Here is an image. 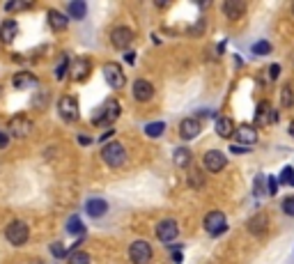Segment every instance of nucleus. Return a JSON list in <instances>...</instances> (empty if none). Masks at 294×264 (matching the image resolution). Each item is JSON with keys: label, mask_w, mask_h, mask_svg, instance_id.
<instances>
[{"label": "nucleus", "mask_w": 294, "mask_h": 264, "mask_svg": "<svg viewBox=\"0 0 294 264\" xmlns=\"http://www.w3.org/2000/svg\"><path fill=\"white\" fill-rule=\"evenodd\" d=\"M101 159H104L106 166L110 168H119L127 163V149H124L122 143H117V140H113V143H106L104 147H101Z\"/></svg>", "instance_id": "f257e3e1"}, {"label": "nucleus", "mask_w": 294, "mask_h": 264, "mask_svg": "<svg viewBox=\"0 0 294 264\" xmlns=\"http://www.w3.org/2000/svg\"><path fill=\"white\" fill-rule=\"evenodd\" d=\"M5 239H7L12 246L28 244V239H30V227H28V223L18 221V218L12 221L7 227H5Z\"/></svg>", "instance_id": "f03ea898"}, {"label": "nucleus", "mask_w": 294, "mask_h": 264, "mask_svg": "<svg viewBox=\"0 0 294 264\" xmlns=\"http://www.w3.org/2000/svg\"><path fill=\"white\" fill-rule=\"evenodd\" d=\"M119 111H122V108H119L117 99H108L101 108H96V113L92 115V122H94V124H113L119 117Z\"/></svg>", "instance_id": "7ed1b4c3"}, {"label": "nucleus", "mask_w": 294, "mask_h": 264, "mask_svg": "<svg viewBox=\"0 0 294 264\" xmlns=\"http://www.w3.org/2000/svg\"><path fill=\"white\" fill-rule=\"evenodd\" d=\"M205 230L209 232L211 236H218L228 230V221H225L223 212H209L205 216Z\"/></svg>", "instance_id": "20e7f679"}, {"label": "nucleus", "mask_w": 294, "mask_h": 264, "mask_svg": "<svg viewBox=\"0 0 294 264\" xmlns=\"http://www.w3.org/2000/svg\"><path fill=\"white\" fill-rule=\"evenodd\" d=\"M58 113L64 122H76L78 120V101L71 94H64L58 101Z\"/></svg>", "instance_id": "39448f33"}, {"label": "nucleus", "mask_w": 294, "mask_h": 264, "mask_svg": "<svg viewBox=\"0 0 294 264\" xmlns=\"http://www.w3.org/2000/svg\"><path fill=\"white\" fill-rule=\"evenodd\" d=\"M104 76H106V81H108V85L113 90L124 88V83H127V76H124L122 67H119L117 62H106V65H104Z\"/></svg>", "instance_id": "423d86ee"}, {"label": "nucleus", "mask_w": 294, "mask_h": 264, "mask_svg": "<svg viewBox=\"0 0 294 264\" xmlns=\"http://www.w3.org/2000/svg\"><path fill=\"white\" fill-rule=\"evenodd\" d=\"M129 259L133 264H147L152 259V246L147 241H133L129 246Z\"/></svg>", "instance_id": "0eeeda50"}, {"label": "nucleus", "mask_w": 294, "mask_h": 264, "mask_svg": "<svg viewBox=\"0 0 294 264\" xmlns=\"http://www.w3.org/2000/svg\"><path fill=\"white\" fill-rule=\"evenodd\" d=\"M30 131H32V122H30V117L23 115V113H18V115H14L12 120H9V134H12L14 138H26Z\"/></svg>", "instance_id": "6e6552de"}, {"label": "nucleus", "mask_w": 294, "mask_h": 264, "mask_svg": "<svg viewBox=\"0 0 294 264\" xmlns=\"http://www.w3.org/2000/svg\"><path fill=\"white\" fill-rule=\"evenodd\" d=\"M131 42H133V30L127 28V25H119V28H115L113 33H110V44H113L115 48H119V51L129 48Z\"/></svg>", "instance_id": "1a4fd4ad"}, {"label": "nucleus", "mask_w": 294, "mask_h": 264, "mask_svg": "<svg viewBox=\"0 0 294 264\" xmlns=\"http://www.w3.org/2000/svg\"><path fill=\"white\" fill-rule=\"evenodd\" d=\"M202 163H205V168L209 172H220L228 166V159H225V154L218 152V149H209V152L205 154V159H202Z\"/></svg>", "instance_id": "9d476101"}, {"label": "nucleus", "mask_w": 294, "mask_h": 264, "mask_svg": "<svg viewBox=\"0 0 294 264\" xmlns=\"http://www.w3.org/2000/svg\"><path fill=\"white\" fill-rule=\"evenodd\" d=\"M177 234H179V227L173 218H165V221H161L159 225H156V236H159L163 244H170L173 239H177Z\"/></svg>", "instance_id": "9b49d317"}, {"label": "nucleus", "mask_w": 294, "mask_h": 264, "mask_svg": "<svg viewBox=\"0 0 294 264\" xmlns=\"http://www.w3.org/2000/svg\"><path fill=\"white\" fill-rule=\"evenodd\" d=\"M202 124L198 117H186V120L179 122V136H182L184 140H193L198 138V134H200Z\"/></svg>", "instance_id": "f8f14e48"}, {"label": "nucleus", "mask_w": 294, "mask_h": 264, "mask_svg": "<svg viewBox=\"0 0 294 264\" xmlns=\"http://www.w3.org/2000/svg\"><path fill=\"white\" fill-rule=\"evenodd\" d=\"M152 97H154V85L145 78H138L136 83H133V99L145 103V101H150Z\"/></svg>", "instance_id": "ddd939ff"}, {"label": "nucleus", "mask_w": 294, "mask_h": 264, "mask_svg": "<svg viewBox=\"0 0 294 264\" xmlns=\"http://www.w3.org/2000/svg\"><path fill=\"white\" fill-rule=\"evenodd\" d=\"M220 10H223V14L228 16L230 21H237V19H241L243 12H246V3H243V0H225Z\"/></svg>", "instance_id": "4468645a"}, {"label": "nucleus", "mask_w": 294, "mask_h": 264, "mask_svg": "<svg viewBox=\"0 0 294 264\" xmlns=\"http://www.w3.org/2000/svg\"><path fill=\"white\" fill-rule=\"evenodd\" d=\"M255 122H257V124H274V122H278V113L271 108L269 101H262L260 106H257Z\"/></svg>", "instance_id": "2eb2a0df"}, {"label": "nucleus", "mask_w": 294, "mask_h": 264, "mask_svg": "<svg viewBox=\"0 0 294 264\" xmlns=\"http://www.w3.org/2000/svg\"><path fill=\"white\" fill-rule=\"evenodd\" d=\"M90 69H92V65L87 58H76V60L71 62V67H69V74L74 76V81H85Z\"/></svg>", "instance_id": "dca6fc26"}, {"label": "nucleus", "mask_w": 294, "mask_h": 264, "mask_svg": "<svg viewBox=\"0 0 294 264\" xmlns=\"http://www.w3.org/2000/svg\"><path fill=\"white\" fill-rule=\"evenodd\" d=\"M234 136H237V140H239L241 145H255V143H257V129H253L251 124L237 126Z\"/></svg>", "instance_id": "f3484780"}, {"label": "nucleus", "mask_w": 294, "mask_h": 264, "mask_svg": "<svg viewBox=\"0 0 294 264\" xmlns=\"http://www.w3.org/2000/svg\"><path fill=\"white\" fill-rule=\"evenodd\" d=\"M85 212H87V216H92V218H101L108 212V202L101 198H92L85 202Z\"/></svg>", "instance_id": "a211bd4d"}, {"label": "nucleus", "mask_w": 294, "mask_h": 264, "mask_svg": "<svg viewBox=\"0 0 294 264\" xmlns=\"http://www.w3.org/2000/svg\"><path fill=\"white\" fill-rule=\"evenodd\" d=\"M16 37H18V23L14 19H7L0 25V39H3L5 44H12Z\"/></svg>", "instance_id": "6ab92c4d"}, {"label": "nucleus", "mask_w": 294, "mask_h": 264, "mask_svg": "<svg viewBox=\"0 0 294 264\" xmlns=\"http://www.w3.org/2000/svg\"><path fill=\"white\" fill-rule=\"evenodd\" d=\"M234 131H237V126H234L232 117H218V120H216V134H218L220 138H232Z\"/></svg>", "instance_id": "aec40b11"}, {"label": "nucleus", "mask_w": 294, "mask_h": 264, "mask_svg": "<svg viewBox=\"0 0 294 264\" xmlns=\"http://www.w3.org/2000/svg\"><path fill=\"white\" fill-rule=\"evenodd\" d=\"M12 85L16 90H28V88H35L37 85V76L35 74H28V71H18L16 76H14Z\"/></svg>", "instance_id": "412c9836"}, {"label": "nucleus", "mask_w": 294, "mask_h": 264, "mask_svg": "<svg viewBox=\"0 0 294 264\" xmlns=\"http://www.w3.org/2000/svg\"><path fill=\"white\" fill-rule=\"evenodd\" d=\"M266 227H269V221H266L264 214H255V216L248 221V232H251V234H257V236L264 234Z\"/></svg>", "instance_id": "4be33fe9"}, {"label": "nucleus", "mask_w": 294, "mask_h": 264, "mask_svg": "<svg viewBox=\"0 0 294 264\" xmlns=\"http://www.w3.org/2000/svg\"><path fill=\"white\" fill-rule=\"evenodd\" d=\"M46 16H48V25L53 30H64L69 25V19L62 14V12H58V10H48V14H46Z\"/></svg>", "instance_id": "5701e85b"}, {"label": "nucleus", "mask_w": 294, "mask_h": 264, "mask_svg": "<svg viewBox=\"0 0 294 264\" xmlns=\"http://www.w3.org/2000/svg\"><path fill=\"white\" fill-rule=\"evenodd\" d=\"M191 149L188 147H177L175 149V154H173V163L177 168H188L191 166Z\"/></svg>", "instance_id": "b1692460"}, {"label": "nucleus", "mask_w": 294, "mask_h": 264, "mask_svg": "<svg viewBox=\"0 0 294 264\" xmlns=\"http://www.w3.org/2000/svg\"><path fill=\"white\" fill-rule=\"evenodd\" d=\"M67 12H69L71 19L81 21V19H85V14H87V5L83 3V0H71V3L67 5Z\"/></svg>", "instance_id": "393cba45"}, {"label": "nucleus", "mask_w": 294, "mask_h": 264, "mask_svg": "<svg viewBox=\"0 0 294 264\" xmlns=\"http://www.w3.org/2000/svg\"><path fill=\"white\" fill-rule=\"evenodd\" d=\"M280 106L294 108V88L292 85H283V90H280Z\"/></svg>", "instance_id": "a878e982"}, {"label": "nucleus", "mask_w": 294, "mask_h": 264, "mask_svg": "<svg viewBox=\"0 0 294 264\" xmlns=\"http://www.w3.org/2000/svg\"><path fill=\"white\" fill-rule=\"evenodd\" d=\"M67 232L69 234H85V225H83V221L78 216H71L67 221Z\"/></svg>", "instance_id": "bb28decb"}, {"label": "nucleus", "mask_w": 294, "mask_h": 264, "mask_svg": "<svg viewBox=\"0 0 294 264\" xmlns=\"http://www.w3.org/2000/svg\"><path fill=\"white\" fill-rule=\"evenodd\" d=\"M251 51H253V56H269V53H271V44L266 42V39H260V42H255L251 46Z\"/></svg>", "instance_id": "cd10ccee"}, {"label": "nucleus", "mask_w": 294, "mask_h": 264, "mask_svg": "<svg viewBox=\"0 0 294 264\" xmlns=\"http://www.w3.org/2000/svg\"><path fill=\"white\" fill-rule=\"evenodd\" d=\"M67 262L69 264H92L90 262V255L83 253V250H74V253L67 257Z\"/></svg>", "instance_id": "c85d7f7f"}, {"label": "nucleus", "mask_w": 294, "mask_h": 264, "mask_svg": "<svg viewBox=\"0 0 294 264\" xmlns=\"http://www.w3.org/2000/svg\"><path fill=\"white\" fill-rule=\"evenodd\" d=\"M163 131H165V124H163V122H152V124L145 126V134L150 136V138H159Z\"/></svg>", "instance_id": "c756f323"}, {"label": "nucleus", "mask_w": 294, "mask_h": 264, "mask_svg": "<svg viewBox=\"0 0 294 264\" xmlns=\"http://www.w3.org/2000/svg\"><path fill=\"white\" fill-rule=\"evenodd\" d=\"M188 181H191L193 189H200V186L205 184V177H202V172H200V170L191 168V170H188Z\"/></svg>", "instance_id": "7c9ffc66"}, {"label": "nucleus", "mask_w": 294, "mask_h": 264, "mask_svg": "<svg viewBox=\"0 0 294 264\" xmlns=\"http://www.w3.org/2000/svg\"><path fill=\"white\" fill-rule=\"evenodd\" d=\"M69 67H71V62H69V58L67 56H62V60H60V65L55 67V78L58 81H62L64 78V74L69 71Z\"/></svg>", "instance_id": "2f4dec72"}, {"label": "nucleus", "mask_w": 294, "mask_h": 264, "mask_svg": "<svg viewBox=\"0 0 294 264\" xmlns=\"http://www.w3.org/2000/svg\"><path fill=\"white\" fill-rule=\"evenodd\" d=\"M292 179H294V168L285 166L283 172H280V181H283V184H292Z\"/></svg>", "instance_id": "473e14b6"}, {"label": "nucleus", "mask_w": 294, "mask_h": 264, "mask_svg": "<svg viewBox=\"0 0 294 264\" xmlns=\"http://www.w3.org/2000/svg\"><path fill=\"white\" fill-rule=\"evenodd\" d=\"M26 7H30V3H26V0H21V3L14 0V3H7V5H5V10H7V12H18V10H26Z\"/></svg>", "instance_id": "72a5a7b5"}, {"label": "nucleus", "mask_w": 294, "mask_h": 264, "mask_svg": "<svg viewBox=\"0 0 294 264\" xmlns=\"http://www.w3.org/2000/svg\"><path fill=\"white\" fill-rule=\"evenodd\" d=\"M51 253H53V257H58V259L67 257V248H64L62 244H51Z\"/></svg>", "instance_id": "f704fd0d"}, {"label": "nucleus", "mask_w": 294, "mask_h": 264, "mask_svg": "<svg viewBox=\"0 0 294 264\" xmlns=\"http://www.w3.org/2000/svg\"><path fill=\"white\" fill-rule=\"evenodd\" d=\"M283 212L287 214V216H294V195L283 200Z\"/></svg>", "instance_id": "c9c22d12"}, {"label": "nucleus", "mask_w": 294, "mask_h": 264, "mask_svg": "<svg viewBox=\"0 0 294 264\" xmlns=\"http://www.w3.org/2000/svg\"><path fill=\"white\" fill-rule=\"evenodd\" d=\"M266 184H269V195H276V191H278V179H276V177H269V179H266Z\"/></svg>", "instance_id": "e433bc0d"}, {"label": "nucleus", "mask_w": 294, "mask_h": 264, "mask_svg": "<svg viewBox=\"0 0 294 264\" xmlns=\"http://www.w3.org/2000/svg\"><path fill=\"white\" fill-rule=\"evenodd\" d=\"M253 191H255V195H260L262 191H264V186H262V177H255V186H253Z\"/></svg>", "instance_id": "4c0bfd02"}, {"label": "nucleus", "mask_w": 294, "mask_h": 264, "mask_svg": "<svg viewBox=\"0 0 294 264\" xmlns=\"http://www.w3.org/2000/svg\"><path fill=\"white\" fill-rule=\"evenodd\" d=\"M7 145H9V136L5 131H0V149H5Z\"/></svg>", "instance_id": "58836bf2"}, {"label": "nucleus", "mask_w": 294, "mask_h": 264, "mask_svg": "<svg viewBox=\"0 0 294 264\" xmlns=\"http://www.w3.org/2000/svg\"><path fill=\"white\" fill-rule=\"evenodd\" d=\"M278 74H280V67L278 65H271L269 67V78H278Z\"/></svg>", "instance_id": "ea45409f"}, {"label": "nucleus", "mask_w": 294, "mask_h": 264, "mask_svg": "<svg viewBox=\"0 0 294 264\" xmlns=\"http://www.w3.org/2000/svg\"><path fill=\"white\" fill-rule=\"evenodd\" d=\"M230 152H234V154H241V152H248V147H239V145H234V147H230Z\"/></svg>", "instance_id": "a19ab883"}, {"label": "nucleus", "mask_w": 294, "mask_h": 264, "mask_svg": "<svg viewBox=\"0 0 294 264\" xmlns=\"http://www.w3.org/2000/svg\"><path fill=\"white\" fill-rule=\"evenodd\" d=\"M113 134H115V129L106 131V134H104V136H101V143H106V140H108V138H110V136H113Z\"/></svg>", "instance_id": "79ce46f5"}, {"label": "nucleus", "mask_w": 294, "mask_h": 264, "mask_svg": "<svg viewBox=\"0 0 294 264\" xmlns=\"http://www.w3.org/2000/svg\"><path fill=\"white\" fill-rule=\"evenodd\" d=\"M78 143H81V145H90V143H92V140H90V138H87V136H78Z\"/></svg>", "instance_id": "37998d69"}, {"label": "nucleus", "mask_w": 294, "mask_h": 264, "mask_svg": "<svg viewBox=\"0 0 294 264\" xmlns=\"http://www.w3.org/2000/svg\"><path fill=\"white\" fill-rule=\"evenodd\" d=\"M124 60H127L129 65H133V60H136V58H133V53H127V56H124Z\"/></svg>", "instance_id": "c03bdc74"}, {"label": "nucleus", "mask_w": 294, "mask_h": 264, "mask_svg": "<svg viewBox=\"0 0 294 264\" xmlns=\"http://www.w3.org/2000/svg\"><path fill=\"white\" fill-rule=\"evenodd\" d=\"M289 136H292V138H294V120L289 122Z\"/></svg>", "instance_id": "a18cd8bd"}, {"label": "nucleus", "mask_w": 294, "mask_h": 264, "mask_svg": "<svg viewBox=\"0 0 294 264\" xmlns=\"http://www.w3.org/2000/svg\"><path fill=\"white\" fill-rule=\"evenodd\" d=\"M292 12H294V5H292Z\"/></svg>", "instance_id": "49530a36"}]
</instances>
